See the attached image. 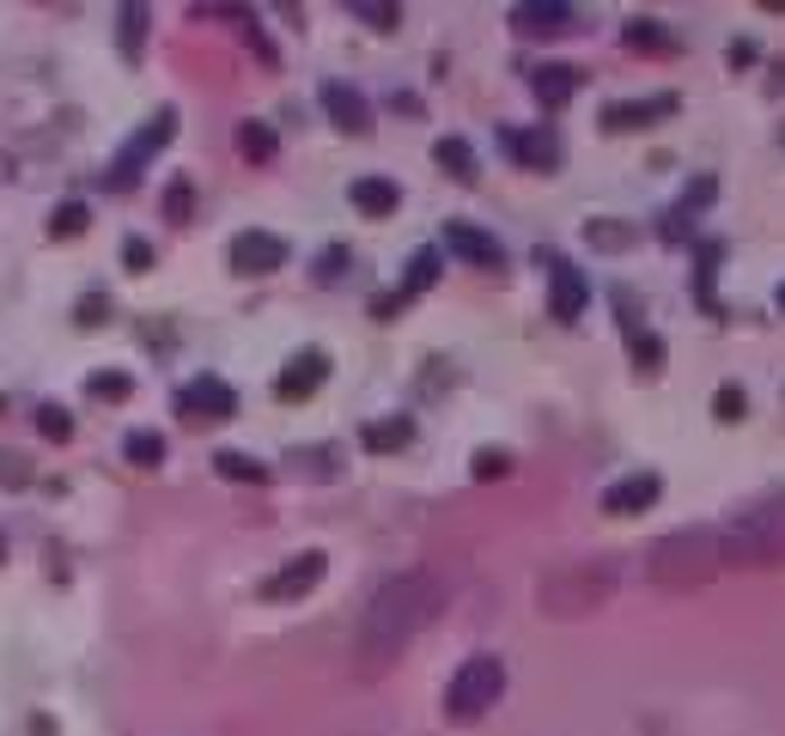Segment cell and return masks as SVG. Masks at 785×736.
Listing matches in <instances>:
<instances>
[{
  "mask_svg": "<svg viewBox=\"0 0 785 736\" xmlns=\"http://www.w3.org/2000/svg\"><path fill=\"white\" fill-rule=\"evenodd\" d=\"M86 390H92V402H128L135 378H128V371H92V378H86Z\"/></svg>",
  "mask_w": 785,
  "mask_h": 736,
  "instance_id": "f546056e",
  "label": "cell"
},
{
  "mask_svg": "<svg viewBox=\"0 0 785 736\" xmlns=\"http://www.w3.org/2000/svg\"><path fill=\"white\" fill-rule=\"evenodd\" d=\"M469 475H476V481H506L511 475V451H499V445L476 451V457H469Z\"/></svg>",
  "mask_w": 785,
  "mask_h": 736,
  "instance_id": "4dcf8cb0",
  "label": "cell"
},
{
  "mask_svg": "<svg viewBox=\"0 0 785 736\" xmlns=\"http://www.w3.org/2000/svg\"><path fill=\"white\" fill-rule=\"evenodd\" d=\"M439 268H445V256H439V244H427V250H415L408 256V275H402V299H420V292L439 280Z\"/></svg>",
  "mask_w": 785,
  "mask_h": 736,
  "instance_id": "44dd1931",
  "label": "cell"
},
{
  "mask_svg": "<svg viewBox=\"0 0 785 736\" xmlns=\"http://www.w3.org/2000/svg\"><path fill=\"white\" fill-rule=\"evenodd\" d=\"M177 408L195 415V420H231V415H238V396H231L226 378H195V384L177 396Z\"/></svg>",
  "mask_w": 785,
  "mask_h": 736,
  "instance_id": "4fadbf2b",
  "label": "cell"
},
{
  "mask_svg": "<svg viewBox=\"0 0 785 736\" xmlns=\"http://www.w3.org/2000/svg\"><path fill=\"white\" fill-rule=\"evenodd\" d=\"M37 427H43V439H55V445L74 439V415H67L62 402H43V408H37Z\"/></svg>",
  "mask_w": 785,
  "mask_h": 736,
  "instance_id": "1f68e13d",
  "label": "cell"
},
{
  "mask_svg": "<svg viewBox=\"0 0 785 736\" xmlns=\"http://www.w3.org/2000/svg\"><path fill=\"white\" fill-rule=\"evenodd\" d=\"M123 457L140 462V469H153V462H165V439H159V432H128V439H123Z\"/></svg>",
  "mask_w": 785,
  "mask_h": 736,
  "instance_id": "83f0119b",
  "label": "cell"
},
{
  "mask_svg": "<svg viewBox=\"0 0 785 736\" xmlns=\"http://www.w3.org/2000/svg\"><path fill=\"white\" fill-rule=\"evenodd\" d=\"M658 493H663L658 475H628V481H616V487L603 493V511H609V518H628V511L658 506Z\"/></svg>",
  "mask_w": 785,
  "mask_h": 736,
  "instance_id": "9a60e30c",
  "label": "cell"
},
{
  "mask_svg": "<svg viewBox=\"0 0 785 736\" xmlns=\"http://www.w3.org/2000/svg\"><path fill=\"white\" fill-rule=\"evenodd\" d=\"M445 244L457 250L463 262L488 268V275H506V250H499V238H488V231L469 226V219H451V226H445Z\"/></svg>",
  "mask_w": 785,
  "mask_h": 736,
  "instance_id": "8fae6325",
  "label": "cell"
},
{
  "mask_svg": "<svg viewBox=\"0 0 785 736\" xmlns=\"http://www.w3.org/2000/svg\"><path fill=\"white\" fill-rule=\"evenodd\" d=\"M74 317H79V322H104V317H110V299H104V292H98V299H79Z\"/></svg>",
  "mask_w": 785,
  "mask_h": 736,
  "instance_id": "f35d334b",
  "label": "cell"
},
{
  "mask_svg": "<svg viewBox=\"0 0 785 736\" xmlns=\"http://www.w3.org/2000/svg\"><path fill=\"white\" fill-rule=\"evenodd\" d=\"M719 548H724V572L785 567V493H768L731 523H719Z\"/></svg>",
  "mask_w": 785,
  "mask_h": 736,
  "instance_id": "7a4b0ae2",
  "label": "cell"
},
{
  "mask_svg": "<svg viewBox=\"0 0 785 736\" xmlns=\"http://www.w3.org/2000/svg\"><path fill=\"white\" fill-rule=\"evenodd\" d=\"M780 310H785V280H780Z\"/></svg>",
  "mask_w": 785,
  "mask_h": 736,
  "instance_id": "b9f144b4",
  "label": "cell"
},
{
  "mask_svg": "<svg viewBox=\"0 0 785 736\" xmlns=\"http://www.w3.org/2000/svg\"><path fill=\"white\" fill-rule=\"evenodd\" d=\"M628 347H633V359H640V371H658V366H663L658 335H646V329H633V335H628Z\"/></svg>",
  "mask_w": 785,
  "mask_h": 736,
  "instance_id": "836d02e7",
  "label": "cell"
},
{
  "mask_svg": "<svg viewBox=\"0 0 785 736\" xmlns=\"http://www.w3.org/2000/svg\"><path fill=\"white\" fill-rule=\"evenodd\" d=\"M670 110H676V98H670V92L651 98V104H609V110H603V128H609V135H628V128H651V123H663Z\"/></svg>",
  "mask_w": 785,
  "mask_h": 736,
  "instance_id": "e0dca14e",
  "label": "cell"
},
{
  "mask_svg": "<svg viewBox=\"0 0 785 736\" xmlns=\"http://www.w3.org/2000/svg\"><path fill=\"white\" fill-rule=\"evenodd\" d=\"M159 214H165V226H189V219H195V183H189V177H170Z\"/></svg>",
  "mask_w": 785,
  "mask_h": 736,
  "instance_id": "cb8c5ba5",
  "label": "cell"
},
{
  "mask_svg": "<svg viewBox=\"0 0 785 736\" xmlns=\"http://www.w3.org/2000/svg\"><path fill=\"white\" fill-rule=\"evenodd\" d=\"M324 378H329V353H324V347H305V353H293V359H287L275 396H280V402H305V396H317V390H324Z\"/></svg>",
  "mask_w": 785,
  "mask_h": 736,
  "instance_id": "9c48e42d",
  "label": "cell"
},
{
  "mask_svg": "<svg viewBox=\"0 0 785 736\" xmlns=\"http://www.w3.org/2000/svg\"><path fill=\"white\" fill-rule=\"evenodd\" d=\"M712 415H719V420H743V415H749V396H743V384H724L719 396H712Z\"/></svg>",
  "mask_w": 785,
  "mask_h": 736,
  "instance_id": "e575fe53",
  "label": "cell"
},
{
  "mask_svg": "<svg viewBox=\"0 0 785 736\" xmlns=\"http://www.w3.org/2000/svg\"><path fill=\"white\" fill-rule=\"evenodd\" d=\"M585 299H591L585 275L567 268V262H555V280H548V310H555V322H579L585 317Z\"/></svg>",
  "mask_w": 785,
  "mask_h": 736,
  "instance_id": "5bb4252c",
  "label": "cell"
},
{
  "mask_svg": "<svg viewBox=\"0 0 785 736\" xmlns=\"http://www.w3.org/2000/svg\"><path fill=\"white\" fill-rule=\"evenodd\" d=\"M585 238H591L597 250H628V244H633V231L621 226V219H591V226H585Z\"/></svg>",
  "mask_w": 785,
  "mask_h": 736,
  "instance_id": "d6a6232c",
  "label": "cell"
},
{
  "mask_svg": "<svg viewBox=\"0 0 785 736\" xmlns=\"http://www.w3.org/2000/svg\"><path fill=\"white\" fill-rule=\"evenodd\" d=\"M116 31H123V55L140 62V37H147V7H123L116 13Z\"/></svg>",
  "mask_w": 785,
  "mask_h": 736,
  "instance_id": "f1b7e54d",
  "label": "cell"
},
{
  "mask_svg": "<svg viewBox=\"0 0 785 736\" xmlns=\"http://www.w3.org/2000/svg\"><path fill=\"white\" fill-rule=\"evenodd\" d=\"M123 262H128V268H153V244L128 238V244H123Z\"/></svg>",
  "mask_w": 785,
  "mask_h": 736,
  "instance_id": "ab89813d",
  "label": "cell"
},
{
  "mask_svg": "<svg viewBox=\"0 0 785 736\" xmlns=\"http://www.w3.org/2000/svg\"><path fill=\"white\" fill-rule=\"evenodd\" d=\"M499 694H506V663L499 658H469L457 675H451V688H445V719L451 724L488 719L493 706H499Z\"/></svg>",
  "mask_w": 785,
  "mask_h": 736,
  "instance_id": "5b68a950",
  "label": "cell"
},
{
  "mask_svg": "<svg viewBox=\"0 0 785 736\" xmlns=\"http://www.w3.org/2000/svg\"><path fill=\"white\" fill-rule=\"evenodd\" d=\"M445 609V584L432 579V572H396L390 584H378L359 614V645H354V663L366 675L390 670V663L420 639L432 614Z\"/></svg>",
  "mask_w": 785,
  "mask_h": 736,
  "instance_id": "6da1fadb",
  "label": "cell"
},
{
  "mask_svg": "<svg viewBox=\"0 0 785 736\" xmlns=\"http://www.w3.org/2000/svg\"><path fill=\"white\" fill-rule=\"evenodd\" d=\"M579 86H585V74H579L572 62H542L536 74H530V92H536L548 110H560L572 92H579Z\"/></svg>",
  "mask_w": 785,
  "mask_h": 736,
  "instance_id": "2e32d148",
  "label": "cell"
},
{
  "mask_svg": "<svg viewBox=\"0 0 785 736\" xmlns=\"http://www.w3.org/2000/svg\"><path fill=\"white\" fill-rule=\"evenodd\" d=\"M238 153H244L250 165H268V158H275V128H268V123H244V128H238Z\"/></svg>",
  "mask_w": 785,
  "mask_h": 736,
  "instance_id": "484cf974",
  "label": "cell"
},
{
  "mask_svg": "<svg viewBox=\"0 0 785 736\" xmlns=\"http://www.w3.org/2000/svg\"><path fill=\"white\" fill-rule=\"evenodd\" d=\"M651 584L663 591H700L724 572V548H719V523L712 530H676V536H663L651 548Z\"/></svg>",
  "mask_w": 785,
  "mask_h": 736,
  "instance_id": "3957f363",
  "label": "cell"
},
{
  "mask_svg": "<svg viewBox=\"0 0 785 736\" xmlns=\"http://www.w3.org/2000/svg\"><path fill=\"white\" fill-rule=\"evenodd\" d=\"M170 128H177V110H159L153 123L140 128L135 140H128L123 153H116V165H110V189H135V177H140V165H153L159 153H165V140H170Z\"/></svg>",
  "mask_w": 785,
  "mask_h": 736,
  "instance_id": "8992f818",
  "label": "cell"
},
{
  "mask_svg": "<svg viewBox=\"0 0 785 736\" xmlns=\"http://www.w3.org/2000/svg\"><path fill=\"white\" fill-rule=\"evenodd\" d=\"M238 25H244V31H250V49H256V55H262V67H275L280 55H275V43H268V37H262L256 13H238Z\"/></svg>",
  "mask_w": 785,
  "mask_h": 736,
  "instance_id": "8d00e7d4",
  "label": "cell"
},
{
  "mask_svg": "<svg viewBox=\"0 0 785 736\" xmlns=\"http://www.w3.org/2000/svg\"><path fill=\"white\" fill-rule=\"evenodd\" d=\"M628 49H640V55H676V37L663 31V25H651V18H628Z\"/></svg>",
  "mask_w": 785,
  "mask_h": 736,
  "instance_id": "603a6c76",
  "label": "cell"
},
{
  "mask_svg": "<svg viewBox=\"0 0 785 736\" xmlns=\"http://www.w3.org/2000/svg\"><path fill=\"white\" fill-rule=\"evenodd\" d=\"M499 147H506L523 170H560V140L548 135V128H499Z\"/></svg>",
  "mask_w": 785,
  "mask_h": 736,
  "instance_id": "30bf717a",
  "label": "cell"
},
{
  "mask_svg": "<svg viewBox=\"0 0 785 736\" xmlns=\"http://www.w3.org/2000/svg\"><path fill=\"white\" fill-rule=\"evenodd\" d=\"M347 195H354V207L366 219H390L396 214V183H390V177H359V183H347Z\"/></svg>",
  "mask_w": 785,
  "mask_h": 736,
  "instance_id": "d6986e66",
  "label": "cell"
},
{
  "mask_svg": "<svg viewBox=\"0 0 785 736\" xmlns=\"http://www.w3.org/2000/svg\"><path fill=\"white\" fill-rule=\"evenodd\" d=\"M511 25H518L523 37H555V31H572L579 25V13L572 7H511Z\"/></svg>",
  "mask_w": 785,
  "mask_h": 736,
  "instance_id": "ac0fdd59",
  "label": "cell"
},
{
  "mask_svg": "<svg viewBox=\"0 0 785 736\" xmlns=\"http://www.w3.org/2000/svg\"><path fill=\"white\" fill-rule=\"evenodd\" d=\"M324 116L341 128V135H354V140H366L371 135V104H366V92L359 86H324Z\"/></svg>",
  "mask_w": 785,
  "mask_h": 736,
  "instance_id": "7c38bea8",
  "label": "cell"
},
{
  "mask_svg": "<svg viewBox=\"0 0 785 736\" xmlns=\"http://www.w3.org/2000/svg\"><path fill=\"white\" fill-rule=\"evenodd\" d=\"M86 226H92V207H86V201H62V207L49 214V231H55V238H79Z\"/></svg>",
  "mask_w": 785,
  "mask_h": 736,
  "instance_id": "4316f807",
  "label": "cell"
},
{
  "mask_svg": "<svg viewBox=\"0 0 785 736\" xmlns=\"http://www.w3.org/2000/svg\"><path fill=\"white\" fill-rule=\"evenodd\" d=\"M324 572H329V554L324 548H305L299 560H287L275 579L262 584V597H268V602H299V597H311V591L324 584Z\"/></svg>",
  "mask_w": 785,
  "mask_h": 736,
  "instance_id": "52a82bcc",
  "label": "cell"
},
{
  "mask_svg": "<svg viewBox=\"0 0 785 736\" xmlns=\"http://www.w3.org/2000/svg\"><path fill=\"white\" fill-rule=\"evenodd\" d=\"M341 268H347V250H324V262H317V275H324V280H335Z\"/></svg>",
  "mask_w": 785,
  "mask_h": 736,
  "instance_id": "60d3db41",
  "label": "cell"
},
{
  "mask_svg": "<svg viewBox=\"0 0 785 736\" xmlns=\"http://www.w3.org/2000/svg\"><path fill=\"white\" fill-rule=\"evenodd\" d=\"M287 238H275V231H244L238 244H231V268L244 280H262V275H275V268H287Z\"/></svg>",
  "mask_w": 785,
  "mask_h": 736,
  "instance_id": "ba28073f",
  "label": "cell"
},
{
  "mask_svg": "<svg viewBox=\"0 0 785 736\" xmlns=\"http://www.w3.org/2000/svg\"><path fill=\"white\" fill-rule=\"evenodd\" d=\"M293 469H335V451H293Z\"/></svg>",
  "mask_w": 785,
  "mask_h": 736,
  "instance_id": "74e56055",
  "label": "cell"
},
{
  "mask_svg": "<svg viewBox=\"0 0 785 736\" xmlns=\"http://www.w3.org/2000/svg\"><path fill=\"white\" fill-rule=\"evenodd\" d=\"M354 18H366L371 31H396L402 7H378V0H359V7H354Z\"/></svg>",
  "mask_w": 785,
  "mask_h": 736,
  "instance_id": "d590c367",
  "label": "cell"
},
{
  "mask_svg": "<svg viewBox=\"0 0 785 736\" xmlns=\"http://www.w3.org/2000/svg\"><path fill=\"white\" fill-rule=\"evenodd\" d=\"M609 591H616V572H603V567H560V572L542 579L536 602L555 614V621H579V614L603 609Z\"/></svg>",
  "mask_w": 785,
  "mask_h": 736,
  "instance_id": "277c9868",
  "label": "cell"
},
{
  "mask_svg": "<svg viewBox=\"0 0 785 736\" xmlns=\"http://www.w3.org/2000/svg\"><path fill=\"white\" fill-rule=\"evenodd\" d=\"M408 439H415V427L402 415H390V420H371L366 432H359V445L371 451V457H384V451H408Z\"/></svg>",
  "mask_w": 785,
  "mask_h": 736,
  "instance_id": "ffe728a7",
  "label": "cell"
},
{
  "mask_svg": "<svg viewBox=\"0 0 785 736\" xmlns=\"http://www.w3.org/2000/svg\"><path fill=\"white\" fill-rule=\"evenodd\" d=\"M214 469H219L226 481H244V487H262V481H268V469H262L256 457H244V451H219Z\"/></svg>",
  "mask_w": 785,
  "mask_h": 736,
  "instance_id": "d4e9b609",
  "label": "cell"
},
{
  "mask_svg": "<svg viewBox=\"0 0 785 736\" xmlns=\"http://www.w3.org/2000/svg\"><path fill=\"white\" fill-rule=\"evenodd\" d=\"M432 158L457 177V183H476V153H469V140H457V135H439L432 140Z\"/></svg>",
  "mask_w": 785,
  "mask_h": 736,
  "instance_id": "7402d4cb",
  "label": "cell"
}]
</instances>
